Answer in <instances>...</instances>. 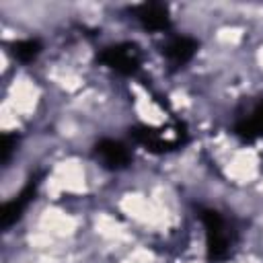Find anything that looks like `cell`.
Segmentation results:
<instances>
[{
  "instance_id": "1",
  "label": "cell",
  "mask_w": 263,
  "mask_h": 263,
  "mask_svg": "<svg viewBox=\"0 0 263 263\" xmlns=\"http://www.w3.org/2000/svg\"><path fill=\"white\" fill-rule=\"evenodd\" d=\"M99 60L109 66L111 70L119 72V74H125V76H132L140 70V64H142V53H140V47L136 43H115V45H109L105 47L101 53H99Z\"/></svg>"
},
{
  "instance_id": "2",
  "label": "cell",
  "mask_w": 263,
  "mask_h": 263,
  "mask_svg": "<svg viewBox=\"0 0 263 263\" xmlns=\"http://www.w3.org/2000/svg\"><path fill=\"white\" fill-rule=\"evenodd\" d=\"M201 222L205 226V249H208V259L212 263L222 261L228 255V234H226V224L222 216L216 210H203L201 212Z\"/></svg>"
},
{
  "instance_id": "3",
  "label": "cell",
  "mask_w": 263,
  "mask_h": 263,
  "mask_svg": "<svg viewBox=\"0 0 263 263\" xmlns=\"http://www.w3.org/2000/svg\"><path fill=\"white\" fill-rule=\"evenodd\" d=\"M37 187H39V177L35 175V177H31V179L27 181V185L21 189V193H18L14 199H10V201L4 203L2 214H0V224H2V228L12 226V224L23 216V212L27 210V205L31 203V199L35 197Z\"/></svg>"
},
{
  "instance_id": "4",
  "label": "cell",
  "mask_w": 263,
  "mask_h": 263,
  "mask_svg": "<svg viewBox=\"0 0 263 263\" xmlns=\"http://www.w3.org/2000/svg\"><path fill=\"white\" fill-rule=\"evenodd\" d=\"M95 154L99 156L103 166H107L111 171H119V168H125L129 164V152L117 140H109V138L99 140L95 144Z\"/></svg>"
},
{
  "instance_id": "5",
  "label": "cell",
  "mask_w": 263,
  "mask_h": 263,
  "mask_svg": "<svg viewBox=\"0 0 263 263\" xmlns=\"http://www.w3.org/2000/svg\"><path fill=\"white\" fill-rule=\"evenodd\" d=\"M136 18L146 31H166L171 27L168 8L160 2H144L136 8Z\"/></svg>"
},
{
  "instance_id": "6",
  "label": "cell",
  "mask_w": 263,
  "mask_h": 263,
  "mask_svg": "<svg viewBox=\"0 0 263 263\" xmlns=\"http://www.w3.org/2000/svg\"><path fill=\"white\" fill-rule=\"evenodd\" d=\"M195 51H197V41L191 39V37H187V35L173 37V39L164 45V49H162V53L166 55V60H168L175 68L185 66V64L195 55Z\"/></svg>"
},
{
  "instance_id": "7",
  "label": "cell",
  "mask_w": 263,
  "mask_h": 263,
  "mask_svg": "<svg viewBox=\"0 0 263 263\" xmlns=\"http://www.w3.org/2000/svg\"><path fill=\"white\" fill-rule=\"evenodd\" d=\"M129 136H132L138 144H142L146 150H150V152H166V150H173V148L177 146V142L164 140L156 129L146 127V125H136V127H132V129H129Z\"/></svg>"
},
{
  "instance_id": "8",
  "label": "cell",
  "mask_w": 263,
  "mask_h": 263,
  "mask_svg": "<svg viewBox=\"0 0 263 263\" xmlns=\"http://www.w3.org/2000/svg\"><path fill=\"white\" fill-rule=\"evenodd\" d=\"M236 136H240L242 140H257L263 138V101L253 109V113L245 119H240L234 127Z\"/></svg>"
},
{
  "instance_id": "9",
  "label": "cell",
  "mask_w": 263,
  "mask_h": 263,
  "mask_svg": "<svg viewBox=\"0 0 263 263\" xmlns=\"http://www.w3.org/2000/svg\"><path fill=\"white\" fill-rule=\"evenodd\" d=\"M39 53H41V43H39V39H23V41L12 43V55H14L18 62H23V64L33 62Z\"/></svg>"
},
{
  "instance_id": "10",
  "label": "cell",
  "mask_w": 263,
  "mask_h": 263,
  "mask_svg": "<svg viewBox=\"0 0 263 263\" xmlns=\"http://www.w3.org/2000/svg\"><path fill=\"white\" fill-rule=\"evenodd\" d=\"M16 146V136L12 134H2V142H0V160L2 162H8L12 150Z\"/></svg>"
}]
</instances>
